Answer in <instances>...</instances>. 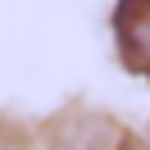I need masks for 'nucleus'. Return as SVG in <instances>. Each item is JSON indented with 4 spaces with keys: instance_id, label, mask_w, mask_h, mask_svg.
I'll list each match as a JSON object with an SVG mask.
<instances>
[{
    "instance_id": "f257e3e1",
    "label": "nucleus",
    "mask_w": 150,
    "mask_h": 150,
    "mask_svg": "<svg viewBox=\"0 0 150 150\" xmlns=\"http://www.w3.org/2000/svg\"><path fill=\"white\" fill-rule=\"evenodd\" d=\"M46 150H146L123 118L96 105H68L46 123Z\"/></svg>"
},
{
    "instance_id": "f03ea898",
    "label": "nucleus",
    "mask_w": 150,
    "mask_h": 150,
    "mask_svg": "<svg viewBox=\"0 0 150 150\" xmlns=\"http://www.w3.org/2000/svg\"><path fill=\"white\" fill-rule=\"evenodd\" d=\"M109 41L127 73L150 77V0H114Z\"/></svg>"
},
{
    "instance_id": "7ed1b4c3",
    "label": "nucleus",
    "mask_w": 150,
    "mask_h": 150,
    "mask_svg": "<svg viewBox=\"0 0 150 150\" xmlns=\"http://www.w3.org/2000/svg\"><path fill=\"white\" fill-rule=\"evenodd\" d=\"M141 146H146V150H150V123H146V132H141Z\"/></svg>"
},
{
    "instance_id": "20e7f679",
    "label": "nucleus",
    "mask_w": 150,
    "mask_h": 150,
    "mask_svg": "<svg viewBox=\"0 0 150 150\" xmlns=\"http://www.w3.org/2000/svg\"><path fill=\"white\" fill-rule=\"evenodd\" d=\"M146 82H150V77H146Z\"/></svg>"
}]
</instances>
